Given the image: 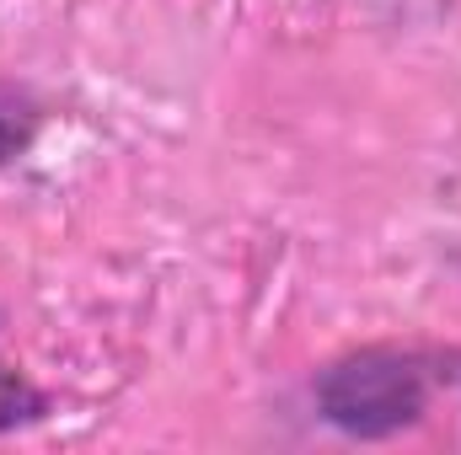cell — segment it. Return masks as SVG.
Instances as JSON below:
<instances>
[{
    "instance_id": "cell-1",
    "label": "cell",
    "mask_w": 461,
    "mask_h": 455,
    "mask_svg": "<svg viewBox=\"0 0 461 455\" xmlns=\"http://www.w3.org/2000/svg\"><path fill=\"white\" fill-rule=\"evenodd\" d=\"M429 391L435 370L419 348L370 343L317 375V413L348 440H392L424 418Z\"/></svg>"
},
{
    "instance_id": "cell-2",
    "label": "cell",
    "mask_w": 461,
    "mask_h": 455,
    "mask_svg": "<svg viewBox=\"0 0 461 455\" xmlns=\"http://www.w3.org/2000/svg\"><path fill=\"white\" fill-rule=\"evenodd\" d=\"M49 413V397L11 364H0V434L5 429H22V424H38Z\"/></svg>"
},
{
    "instance_id": "cell-3",
    "label": "cell",
    "mask_w": 461,
    "mask_h": 455,
    "mask_svg": "<svg viewBox=\"0 0 461 455\" xmlns=\"http://www.w3.org/2000/svg\"><path fill=\"white\" fill-rule=\"evenodd\" d=\"M27 145H32V113L0 97V161H11V156H22Z\"/></svg>"
}]
</instances>
